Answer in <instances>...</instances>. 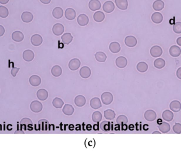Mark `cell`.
I'll return each instance as SVG.
<instances>
[{
  "label": "cell",
  "mask_w": 181,
  "mask_h": 151,
  "mask_svg": "<svg viewBox=\"0 0 181 151\" xmlns=\"http://www.w3.org/2000/svg\"><path fill=\"white\" fill-rule=\"evenodd\" d=\"M102 101L105 105H110L113 101L112 94L110 92H104L101 95Z\"/></svg>",
  "instance_id": "obj_1"
},
{
  "label": "cell",
  "mask_w": 181,
  "mask_h": 151,
  "mask_svg": "<svg viewBox=\"0 0 181 151\" xmlns=\"http://www.w3.org/2000/svg\"><path fill=\"white\" fill-rule=\"evenodd\" d=\"M150 53L152 57L158 58L162 55V47L158 45H155L151 47Z\"/></svg>",
  "instance_id": "obj_2"
},
{
  "label": "cell",
  "mask_w": 181,
  "mask_h": 151,
  "mask_svg": "<svg viewBox=\"0 0 181 151\" xmlns=\"http://www.w3.org/2000/svg\"><path fill=\"white\" fill-rule=\"evenodd\" d=\"M30 110L35 113H39L43 109V104L38 101H33L31 103Z\"/></svg>",
  "instance_id": "obj_3"
},
{
  "label": "cell",
  "mask_w": 181,
  "mask_h": 151,
  "mask_svg": "<svg viewBox=\"0 0 181 151\" xmlns=\"http://www.w3.org/2000/svg\"><path fill=\"white\" fill-rule=\"evenodd\" d=\"M144 117L146 120L149 121V122H152V121H155L156 119V113L154 110H147L145 113Z\"/></svg>",
  "instance_id": "obj_4"
},
{
  "label": "cell",
  "mask_w": 181,
  "mask_h": 151,
  "mask_svg": "<svg viewBox=\"0 0 181 151\" xmlns=\"http://www.w3.org/2000/svg\"><path fill=\"white\" fill-rule=\"evenodd\" d=\"M53 33L56 36H60L64 31V27L61 24L57 23L53 26Z\"/></svg>",
  "instance_id": "obj_5"
},
{
  "label": "cell",
  "mask_w": 181,
  "mask_h": 151,
  "mask_svg": "<svg viewBox=\"0 0 181 151\" xmlns=\"http://www.w3.org/2000/svg\"><path fill=\"white\" fill-rule=\"evenodd\" d=\"M125 44L127 47H133L137 44V39L133 36H128L124 40Z\"/></svg>",
  "instance_id": "obj_6"
},
{
  "label": "cell",
  "mask_w": 181,
  "mask_h": 151,
  "mask_svg": "<svg viewBox=\"0 0 181 151\" xmlns=\"http://www.w3.org/2000/svg\"><path fill=\"white\" fill-rule=\"evenodd\" d=\"M81 65L80 61L77 58H74L70 61L69 63V68L72 71H76L79 68Z\"/></svg>",
  "instance_id": "obj_7"
},
{
  "label": "cell",
  "mask_w": 181,
  "mask_h": 151,
  "mask_svg": "<svg viewBox=\"0 0 181 151\" xmlns=\"http://www.w3.org/2000/svg\"><path fill=\"white\" fill-rule=\"evenodd\" d=\"M31 43L32 45L35 47H38L40 46L43 43V38L39 34H35L31 36Z\"/></svg>",
  "instance_id": "obj_8"
},
{
  "label": "cell",
  "mask_w": 181,
  "mask_h": 151,
  "mask_svg": "<svg viewBox=\"0 0 181 151\" xmlns=\"http://www.w3.org/2000/svg\"><path fill=\"white\" fill-rule=\"evenodd\" d=\"M103 9L105 12L110 14L115 9V6L112 1H108L105 2L103 6Z\"/></svg>",
  "instance_id": "obj_9"
},
{
  "label": "cell",
  "mask_w": 181,
  "mask_h": 151,
  "mask_svg": "<svg viewBox=\"0 0 181 151\" xmlns=\"http://www.w3.org/2000/svg\"><path fill=\"white\" fill-rule=\"evenodd\" d=\"M22 57L24 60L27 62H30L33 61L35 58V54L33 51L30 49H27L23 52Z\"/></svg>",
  "instance_id": "obj_10"
},
{
  "label": "cell",
  "mask_w": 181,
  "mask_h": 151,
  "mask_svg": "<svg viewBox=\"0 0 181 151\" xmlns=\"http://www.w3.org/2000/svg\"><path fill=\"white\" fill-rule=\"evenodd\" d=\"M77 22L81 26H85L89 23V18L85 14H81L77 18Z\"/></svg>",
  "instance_id": "obj_11"
},
{
  "label": "cell",
  "mask_w": 181,
  "mask_h": 151,
  "mask_svg": "<svg viewBox=\"0 0 181 151\" xmlns=\"http://www.w3.org/2000/svg\"><path fill=\"white\" fill-rule=\"evenodd\" d=\"M79 74L80 76L82 78L87 79L90 76L91 72L90 69L89 67L84 66L80 70Z\"/></svg>",
  "instance_id": "obj_12"
},
{
  "label": "cell",
  "mask_w": 181,
  "mask_h": 151,
  "mask_svg": "<svg viewBox=\"0 0 181 151\" xmlns=\"http://www.w3.org/2000/svg\"><path fill=\"white\" fill-rule=\"evenodd\" d=\"M115 63L119 68H124L127 66L128 60L124 57H119L116 59Z\"/></svg>",
  "instance_id": "obj_13"
},
{
  "label": "cell",
  "mask_w": 181,
  "mask_h": 151,
  "mask_svg": "<svg viewBox=\"0 0 181 151\" xmlns=\"http://www.w3.org/2000/svg\"><path fill=\"white\" fill-rule=\"evenodd\" d=\"M89 8L91 11L98 10L101 8V3L99 0H91L89 3Z\"/></svg>",
  "instance_id": "obj_14"
},
{
  "label": "cell",
  "mask_w": 181,
  "mask_h": 151,
  "mask_svg": "<svg viewBox=\"0 0 181 151\" xmlns=\"http://www.w3.org/2000/svg\"><path fill=\"white\" fill-rule=\"evenodd\" d=\"M169 52L172 57H174V58L178 57L181 55V49L180 47L178 46L173 45L170 47V50H169Z\"/></svg>",
  "instance_id": "obj_15"
},
{
  "label": "cell",
  "mask_w": 181,
  "mask_h": 151,
  "mask_svg": "<svg viewBox=\"0 0 181 151\" xmlns=\"http://www.w3.org/2000/svg\"><path fill=\"white\" fill-rule=\"evenodd\" d=\"M21 19L22 21L25 23H29L32 21L33 19V14H31L30 12L28 11H25L24 12L21 14Z\"/></svg>",
  "instance_id": "obj_16"
},
{
  "label": "cell",
  "mask_w": 181,
  "mask_h": 151,
  "mask_svg": "<svg viewBox=\"0 0 181 151\" xmlns=\"http://www.w3.org/2000/svg\"><path fill=\"white\" fill-rule=\"evenodd\" d=\"M12 39L16 42H22L24 39V35L20 31H15L12 34Z\"/></svg>",
  "instance_id": "obj_17"
},
{
  "label": "cell",
  "mask_w": 181,
  "mask_h": 151,
  "mask_svg": "<svg viewBox=\"0 0 181 151\" xmlns=\"http://www.w3.org/2000/svg\"><path fill=\"white\" fill-rule=\"evenodd\" d=\"M170 108L174 112H178L181 110V102L177 100L173 101L170 104Z\"/></svg>",
  "instance_id": "obj_18"
},
{
  "label": "cell",
  "mask_w": 181,
  "mask_h": 151,
  "mask_svg": "<svg viewBox=\"0 0 181 151\" xmlns=\"http://www.w3.org/2000/svg\"><path fill=\"white\" fill-rule=\"evenodd\" d=\"M29 83L34 87L38 86L41 84V78L37 75H33L29 78Z\"/></svg>",
  "instance_id": "obj_19"
},
{
  "label": "cell",
  "mask_w": 181,
  "mask_h": 151,
  "mask_svg": "<svg viewBox=\"0 0 181 151\" xmlns=\"http://www.w3.org/2000/svg\"><path fill=\"white\" fill-rule=\"evenodd\" d=\"M151 20L152 22L156 24H160L163 20V16L160 12H155L151 16Z\"/></svg>",
  "instance_id": "obj_20"
},
{
  "label": "cell",
  "mask_w": 181,
  "mask_h": 151,
  "mask_svg": "<svg viewBox=\"0 0 181 151\" xmlns=\"http://www.w3.org/2000/svg\"><path fill=\"white\" fill-rule=\"evenodd\" d=\"M65 16L69 20H73L76 18V12L73 9L68 8L65 11Z\"/></svg>",
  "instance_id": "obj_21"
},
{
  "label": "cell",
  "mask_w": 181,
  "mask_h": 151,
  "mask_svg": "<svg viewBox=\"0 0 181 151\" xmlns=\"http://www.w3.org/2000/svg\"><path fill=\"white\" fill-rule=\"evenodd\" d=\"M74 103L75 104L77 105L78 107H82L85 105L86 103V99L85 97V96L79 95L76 97L74 99Z\"/></svg>",
  "instance_id": "obj_22"
},
{
  "label": "cell",
  "mask_w": 181,
  "mask_h": 151,
  "mask_svg": "<svg viewBox=\"0 0 181 151\" xmlns=\"http://www.w3.org/2000/svg\"><path fill=\"white\" fill-rule=\"evenodd\" d=\"M48 96V92L45 89H40L37 92V97L41 101H45Z\"/></svg>",
  "instance_id": "obj_23"
},
{
  "label": "cell",
  "mask_w": 181,
  "mask_h": 151,
  "mask_svg": "<svg viewBox=\"0 0 181 151\" xmlns=\"http://www.w3.org/2000/svg\"><path fill=\"white\" fill-rule=\"evenodd\" d=\"M162 117L165 121L170 122L173 120L174 118V114L173 112H172L170 110H165L162 113Z\"/></svg>",
  "instance_id": "obj_24"
},
{
  "label": "cell",
  "mask_w": 181,
  "mask_h": 151,
  "mask_svg": "<svg viewBox=\"0 0 181 151\" xmlns=\"http://www.w3.org/2000/svg\"><path fill=\"white\" fill-rule=\"evenodd\" d=\"M115 3L116 6L122 10H125L128 9V0H115Z\"/></svg>",
  "instance_id": "obj_25"
},
{
  "label": "cell",
  "mask_w": 181,
  "mask_h": 151,
  "mask_svg": "<svg viewBox=\"0 0 181 151\" xmlns=\"http://www.w3.org/2000/svg\"><path fill=\"white\" fill-rule=\"evenodd\" d=\"M91 107L93 109H98L102 107V103L100 99L98 97H94L91 99L90 102Z\"/></svg>",
  "instance_id": "obj_26"
},
{
  "label": "cell",
  "mask_w": 181,
  "mask_h": 151,
  "mask_svg": "<svg viewBox=\"0 0 181 151\" xmlns=\"http://www.w3.org/2000/svg\"><path fill=\"white\" fill-rule=\"evenodd\" d=\"M109 49L113 53H117L121 51V46L118 42H113L110 44Z\"/></svg>",
  "instance_id": "obj_27"
},
{
  "label": "cell",
  "mask_w": 181,
  "mask_h": 151,
  "mask_svg": "<svg viewBox=\"0 0 181 151\" xmlns=\"http://www.w3.org/2000/svg\"><path fill=\"white\" fill-rule=\"evenodd\" d=\"M165 3L162 0H156L154 2L152 8L155 11H160L164 8Z\"/></svg>",
  "instance_id": "obj_28"
},
{
  "label": "cell",
  "mask_w": 181,
  "mask_h": 151,
  "mask_svg": "<svg viewBox=\"0 0 181 151\" xmlns=\"http://www.w3.org/2000/svg\"><path fill=\"white\" fill-rule=\"evenodd\" d=\"M62 111L64 115L70 116V115H72L74 113V107H73V106L71 105L66 104L63 107Z\"/></svg>",
  "instance_id": "obj_29"
},
{
  "label": "cell",
  "mask_w": 181,
  "mask_h": 151,
  "mask_svg": "<svg viewBox=\"0 0 181 151\" xmlns=\"http://www.w3.org/2000/svg\"><path fill=\"white\" fill-rule=\"evenodd\" d=\"M61 39L64 44L69 45L73 40V36H72L71 33H65L61 37Z\"/></svg>",
  "instance_id": "obj_30"
},
{
  "label": "cell",
  "mask_w": 181,
  "mask_h": 151,
  "mask_svg": "<svg viewBox=\"0 0 181 151\" xmlns=\"http://www.w3.org/2000/svg\"><path fill=\"white\" fill-rule=\"evenodd\" d=\"M53 16L57 19L61 18L63 16V9L60 7H56L54 9L52 12Z\"/></svg>",
  "instance_id": "obj_31"
},
{
  "label": "cell",
  "mask_w": 181,
  "mask_h": 151,
  "mask_svg": "<svg viewBox=\"0 0 181 151\" xmlns=\"http://www.w3.org/2000/svg\"><path fill=\"white\" fill-rule=\"evenodd\" d=\"M154 65L157 69H161L166 65V62L162 58H158L154 61Z\"/></svg>",
  "instance_id": "obj_32"
},
{
  "label": "cell",
  "mask_w": 181,
  "mask_h": 151,
  "mask_svg": "<svg viewBox=\"0 0 181 151\" xmlns=\"http://www.w3.org/2000/svg\"><path fill=\"white\" fill-rule=\"evenodd\" d=\"M104 19L105 14L103 12L97 11L93 14V19L96 22H102Z\"/></svg>",
  "instance_id": "obj_33"
},
{
  "label": "cell",
  "mask_w": 181,
  "mask_h": 151,
  "mask_svg": "<svg viewBox=\"0 0 181 151\" xmlns=\"http://www.w3.org/2000/svg\"><path fill=\"white\" fill-rule=\"evenodd\" d=\"M158 128L159 130L164 134L167 133L170 130V125L166 122H163L162 124H160V125L158 126Z\"/></svg>",
  "instance_id": "obj_34"
},
{
  "label": "cell",
  "mask_w": 181,
  "mask_h": 151,
  "mask_svg": "<svg viewBox=\"0 0 181 151\" xmlns=\"http://www.w3.org/2000/svg\"><path fill=\"white\" fill-rule=\"evenodd\" d=\"M51 73L54 77H59L62 74V70L60 66L56 65L54 66L51 69Z\"/></svg>",
  "instance_id": "obj_35"
},
{
  "label": "cell",
  "mask_w": 181,
  "mask_h": 151,
  "mask_svg": "<svg viewBox=\"0 0 181 151\" xmlns=\"http://www.w3.org/2000/svg\"><path fill=\"white\" fill-rule=\"evenodd\" d=\"M95 57L96 60L99 62H104L107 59V56L105 54V53L103 52H96Z\"/></svg>",
  "instance_id": "obj_36"
},
{
  "label": "cell",
  "mask_w": 181,
  "mask_h": 151,
  "mask_svg": "<svg viewBox=\"0 0 181 151\" xmlns=\"http://www.w3.org/2000/svg\"><path fill=\"white\" fill-rule=\"evenodd\" d=\"M116 114L115 112L112 110L108 109L104 111V117L107 120H112L115 118Z\"/></svg>",
  "instance_id": "obj_37"
},
{
  "label": "cell",
  "mask_w": 181,
  "mask_h": 151,
  "mask_svg": "<svg viewBox=\"0 0 181 151\" xmlns=\"http://www.w3.org/2000/svg\"><path fill=\"white\" fill-rule=\"evenodd\" d=\"M137 69L138 72H145L147 71L148 69V66L147 63L145 62H140L138 63L137 66Z\"/></svg>",
  "instance_id": "obj_38"
},
{
  "label": "cell",
  "mask_w": 181,
  "mask_h": 151,
  "mask_svg": "<svg viewBox=\"0 0 181 151\" xmlns=\"http://www.w3.org/2000/svg\"><path fill=\"white\" fill-rule=\"evenodd\" d=\"M20 125H21L23 126H25V129H27V128H32L33 122L30 119L25 118L22 119V120H21Z\"/></svg>",
  "instance_id": "obj_39"
},
{
  "label": "cell",
  "mask_w": 181,
  "mask_h": 151,
  "mask_svg": "<svg viewBox=\"0 0 181 151\" xmlns=\"http://www.w3.org/2000/svg\"><path fill=\"white\" fill-rule=\"evenodd\" d=\"M53 105L56 109H61L62 107L64 105V102L62 99H60L58 97H55L53 99L52 102Z\"/></svg>",
  "instance_id": "obj_40"
},
{
  "label": "cell",
  "mask_w": 181,
  "mask_h": 151,
  "mask_svg": "<svg viewBox=\"0 0 181 151\" xmlns=\"http://www.w3.org/2000/svg\"><path fill=\"white\" fill-rule=\"evenodd\" d=\"M102 115L99 111H95L92 115V120L94 122L98 123L102 120Z\"/></svg>",
  "instance_id": "obj_41"
},
{
  "label": "cell",
  "mask_w": 181,
  "mask_h": 151,
  "mask_svg": "<svg viewBox=\"0 0 181 151\" xmlns=\"http://www.w3.org/2000/svg\"><path fill=\"white\" fill-rule=\"evenodd\" d=\"M128 122V119L125 115H120L118 116L116 119V122L119 125H122L123 124H126Z\"/></svg>",
  "instance_id": "obj_42"
},
{
  "label": "cell",
  "mask_w": 181,
  "mask_h": 151,
  "mask_svg": "<svg viewBox=\"0 0 181 151\" xmlns=\"http://www.w3.org/2000/svg\"><path fill=\"white\" fill-rule=\"evenodd\" d=\"M9 10L6 6H0V17L2 18H6L9 16Z\"/></svg>",
  "instance_id": "obj_43"
},
{
  "label": "cell",
  "mask_w": 181,
  "mask_h": 151,
  "mask_svg": "<svg viewBox=\"0 0 181 151\" xmlns=\"http://www.w3.org/2000/svg\"><path fill=\"white\" fill-rule=\"evenodd\" d=\"M100 128L104 132H108L110 129V123L108 121H103L100 124Z\"/></svg>",
  "instance_id": "obj_44"
},
{
  "label": "cell",
  "mask_w": 181,
  "mask_h": 151,
  "mask_svg": "<svg viewBox=\"0 0 181 151\" xmlns=\"http://www.w3.org/2000/svg\"><path fill=\"white\" fill-rule=\"evenodd\" d=\"M49 125V122L47 121L45 119H42L40 121H39L38 125L39 128L41 129L42 130H47V126Z\"/></svg>",
  "instance_id": "obj_45"
},
{
  "label": "cell",
  "mask_w": 181,
  "mask_h": 151,
  "mask_svg": "<svg viewBox=\"0 0 181 151\" xmlns=\"http://www.w3.org/2000/svg\"><path fill=\"white\" fill-rule=\"evenodd\" d=\"M173 29L176 34H181V22H176L173 26Z\"/></svg>",
  "instance_id": "obj_46"
},
{
  "label": "cell",
  "mask_w": 181,
  "mask_h": 151,
  "mask_svg": "<svg viewBox=\"0 0 181 151\" xmlns=\"http://www.w3.org/2000/svg\"><path fill=\"white\" fill-rule=\"evenodd\" d=\"M173 130L174 132L177 134H180L181 133V124L180 123H176L173 126Z\"/></svg>",
  "instance_id": "obj_47"
},
{
  "label": "cell",
  "mask_w": 181,
  "mask_h": 151,
  "mask_svg": "<svg viewBox=\"0 0 181 151\" xmlns=\"http://www.w3.org/2000/svg\"><path fill=\"white\" fill-rule=\"evenodd\" d=\"M20 70V68H16V67H14L12 69H11V74L12 76L16 77V76L17 73L19 72Z\"/></svg>",
  "instance_id": "obj_48"
},
{
  "label": "cell",
  "mask_w": 181,
  "mask_h": 151,
  "mask_svg": "<svg viewBox=\"0 0 181 151\" xmlns=\"http://www.w3.org/2000/svg\"><path fill=\"white\" fill-rule=\"evenodd\" d=\"M5 33V29L3 27V26L0 25V37H2V36L4 35Z\"/></svg>",
  "instance_id": "obj_49"
},
{
  "label": "cell",
  "mask_w": 181,
  "mask_h": 151,
  "mask_svg": "<svg viewBox=\"0 0 181 151\" xmlns=\"http://www.w3.org/2000/svg\"><path fill=\"white\" fill-rule=\"evenodd\" d=\"M176 76L178 79L181 80V67L179 68L176 71Z\"/></svg>",
  "instance_id": "obj_50"
},
{
  "label": "cell",
  "mask_w": 181,
  "mask_h": 151,
  "mask_svg": "<svg viewBox=\"0 0 181 151\" xmlns=\"http://www.w3.org/2000/svg\"><path fill=\"white\" fill-rule=\"evenodd\" d=\"M41 3H43L44 4H48L51 2V0H39Z\"/></svg>",
  "instance_id": "obj_51"
},
{
  "label": "cell",
  "mask_w": 181,
  "mask_h": 151,
  "mask_svg": "<svg viewBox=\"0 0 181 151\" xmlns=\"http://www.w3.org/2000/svg\"><path fill=\"white\" fill-rule=\"evenodd\" d=\"M9 2V0H0V3L2 4H6Z\"/></svg>",
  "instance_id": "obj_52"
},
{
  "label": "cell",
  "mask_w": 181,
  "mask_h": 151,
  "mask_svg": "<svg viewBox=\"0 0 181 151\" xmlns=\"http://www.w3.org/2000/svg\"><path fill=\"white\" fill-rule=\"evenodd\" d=\"M176 43L178 44V45L181 47V37L177 38V39H176Z\"/></svg>",
  "instance_id": "obj_53"
},
{
  "label": "cell",
  "mask_w": 181,
  "mask_h": 151,
  "mask_svg": "<svg viewBox=\"0 0 181 151\" xmlns=\"http://www.w3.org/2000/svg\"><path fill=\"white\" fill-rule=\"evenodd\" d=\"M94 130H99V124H95L93 127Z\"/></svg>",
  "instance_id": "obj_54"
},
{
  "label": "cell",
  "mask_w": 181,
  "mask_h": 151,
  "mask_svg": "<svg viewBox=\"0 0 181 151\" xmlns=\"http://www.w3.org/2000/svg\"><path fill=\"white\" fill-rule=\"evenodd\" d=\"M14 134H24V132L22 131V130H16L14 132Z\"/></svg>",
  "instance_id": "obj_55"
},
{
  "label": "cell",
  "mask_w": 181,
  "mask_h": 151,
  "mask_svg": "<svg viewBox=\"0 0 181 151\" xmlns=\"http://www.w3.org/2000/svg\"><path fill=\"white\" fill-rule=\"evenodd\" d=\"M91 129H92V127L91 126V125L88 124V125L87 126V130L89 131V130H91Z\"/></svg>",
  "instance_id": "obj_56"
},
{
  "label": "cell",
  "mask_w": 181,
  "mask_h": 151,
  "mask_svg": "<svg viewBox=\"0 0 181 151\" xmlns=\"http://www.w3.org/2000/svg\"><path fill=\"white\" fill-rule=\"evenodd\" d=\"M124 125H125V124L122 125V130H126V129H127V126L125 125V127H124Z\"/></svg>",
  "instance_id": "obj_57"
},
{
  "label": "cell",
  "mask_w": 181,
  "mask_h": 151,
  "mask_svg": "<svg viewBox=\"0 0 181 151\" xmlns=\"http://www.w3.org/2000/svg\"><path fill=\"white\" fill-rule=\"evenodd\" d=\"M74 129V126L71 124V125H70V126H69V129L70 130H73Z\"/></svg>",
  "instance_id": "obj_58"
},
{
  "label": "cell",
  "mask_w": 181,
  "mask_h": 151,
  "mask_svg": "<svg viewBox=\"0 0 181 151\" xmlns=\"http://www.w3.org/2000/svg\"><path fill=\"white\" fill-rule=\"evenodd\" d=\"M129 129L130 130H133V129H134V126H133V125H130V126H129Z\"/></svg>",
  "instance_id": "obj_59"
},
{
  "label": "cell",
  "mask_w": 181,
  "mask_h": 151,
  "mask_svg": "<svg viewBox=\"0 0 181 151\" xmlns=\"http://www.w3.org/2000/svg\"><path fill=\"white\" fill-rule=\"evenodd\" d=\"M160 134L161 133L159 132H152V134Z\"/></svg>",
  "instance_id": "obj_60"
}]
</instances>
